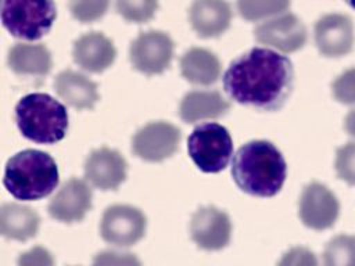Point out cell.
<instances>
[{
	"label": "cell",
	"instance_id": "obj_26",
	"mask_svg": "<svg viewBox=\"0 0 355 266\" xmlns=\"http://www.w3.org/2000/svg\"><path fill=\"white\" fill-rule=\"evenodd\" d=\"M68 6L75 19L90 24L105 15L110 0H69Z\"/></svg>",
	"mask_w": 355,
	"mask_h": 266
},
{
	"label": "cell",
	"instance_id": "obj_7",
	"mask_svg": "<svg viewBox=\"0 0 355 266\" xmlns=\"http://www.w3.org/2000/svg\"><path fill=\"white\" fill-rule=\"evenodd\" d=\"M144 213L132 205L115 204L108 206L100 222L101 238L115 247H130L146 234Z\"/></svg>",
	"mask_w": 355,
	"mask_h": 266
},
{
	"label": "cell",
	"instance_id": "obj_17",
	"mask_svg": "<svg viewBox=\"0 0 355 266\" xmlns=\"http://www.w3.org/2000/svg\"><path fill=\"white\" fill-rule=\"evenodd\" d=\"M232 15L226 0H193L189 10L191 28L204 39L223 35L230 26Z\"/></svg>",
	"mask_w": 355,
	"mask_h": 266
},
{
	"label": "cell",
	"instance_id": "obj_15",
	"mask_svg": "<svg viewBox=\"0 0 355 266\" xmlns=\"http://www.w3.org/2000/svg\"><path fill=\"white\" fill-rule=\"evenodd\" d=\"M315 43L326 57H341L354 44L352 21L343 14L323 15L315 25Z\"/></svg>",
	"mask_w": 355,
	"mask_h": 266
},
{
	"label": "cell",
	"instance_id": "obj_22",
	"mask_svg": "<svg viewBox=\"0 0 355 266\" xmlns=\"http://www.w3.org/2000/svg\"><path fill=\"white\" fill-rule=\"evenodd\" d=\"M40 218L36 211L21 204H4L0 209V233L10 240L26 241L37 234Z\"/></svg>",
	"mask_w": 355,
	"mask_h": 266
},
{
	"label": "cell",
	"instance_id": "obj_4",
	"mask_svg": "<svg viewBox=\"0 0 355 266\" xmlns=\"http://www.w3.org/2000/svg\"><path fill=\"white\" fill-rule=\"evenodd\" d=\"M15 122L28 140L53 144L62 140L68 130L67 108L44 93L22 97L15 107Z\"/></svg>",
	"mask_w": 355,
	"mask_h": 266
},
{
	"label": "cell",
	"instance_id": "obj_11",
	"mask_svg": "<svg viewBox=\"0 0 355 266\" xmlns=\"http://www.w3.org/2000/svg\"><path fill=\"white\" fill-rule=\"evenodd\" d=\"M254 36L261 44L282 53H293L304 47L306 29L298 17L287 12L259 24L254 30Z\"/></svg>",
	"mask_w": 355,
	"mask_h": 266
},
{
	"label": "cell",
	"instance_id": "obj_13",
	"mask_svg": "<svg viewBox=\"0 0 355 266\" xmlns=\"http://www.w3.org/2000/svg\"><path fill=\"white\" fill-rule=\"evenodd\" d=\"M128 163L116 150L97 148L85 161L86 180L103 191L116 190L125 181Z\"/></svg>",
	"mask_w": 355,
	"mask_h": 266
},
{
	"label": "cell",
	"instance_id": "obj_32",
	"mask_svg": "<svg viewBox=\"0 0 355 266\" xmlns=\"http://www.w3.org/2000/svg\"><path fill=\"white\" fill-rule=\"evenodd\" d=\"M344 125H345V130H347L351 136L355 137V109H352V111L347 115Z\"/></svg>",
	"mask_w": 355,
	"mask_h": 266
},
{
	"label": "cell",
	"instance_id": "obj_23",
	"mask_svg": "<svg viewBox=\"0 0 355 266\" xmlns=\"http://www.w3.org/2000/svg\"><path fill=\"white\" fill-rule=\"evenodd\" d=\"M323 266H355V237L340 234L323 251Z\"/></svg>",
	"mask_w": 355,
	"mask_h": 266
},
{
	"label": "cell",
	"instance_id": "obj_10",
	"mask_svg": "<svg viewBox=\"0 0 355 266\" xmlns=\"http://www.w3.org/2000/svg\"><path fill=\"white\" fill-rule=\"evenodd\" d=\"M190 236L197 247L207 251L225 248L232 236L229 215L212 205L198 208L190 222Z\"/></svg>",
	"mask_w": 355,
	"mask_h": 266
},
{
	"label": "cell",
	"instance_id": "obj_27",
	"mask_svg": "<svg viewBox=\"0 0 355 266\" xmlns=\"http://www.w3.org/2000/svg\"><path fill=\"white\" fill-rule=\"evenodd\" d=\"M336 172L341 180L355 186V143L345 144L337 151Z\"/></svg>",
	"mask_w": 355,
	"mask_h": 266
},
{
	"label": "cell",
	"instance_id": "obj_16",
	"mask_svg": "<svg viewBox=\"0 0 355 266\" xmlns=\"http://www.w3.org/2000/svg\"><path fill=\"white\" fill-rule=\"evenodd\" d=\"M72 57L83 71L100 73L112 65L116 57V48L105 35L89 32L75 40Z\"/></svg>",
	"mask_w": 355,
	"mask_h": 266
},
{
	"label": "cell",
	"instance_id": "obj_30",
	"mask_svg": "<svg viewBox=\"0 0 355 266\" xmlns=\"http://www.w3.org/2000/svg\"><path fill=\"white\" fill-rule=\"evenodd\" d=\"M277 266H318V259L311 249L293 247L283 254Z\"/></svg>",
	"mask_w": 355,
	"mask_h": 266
},
{
	"label": "cell",
	"instance_id": "obj_6",
	"mask_svg": "<svg viewBox=\"0 0 355 266\" xmlns=\"http://www.w3.org/2000/svg\"><path fill=\"white\" fill-rule=\"evenodd\" d=\"M187 151L200 170L218 173L227 166L233 155V141L225 126L214 122L202 123L189 136Z\"/></svg>",
	"mask_w": 355,
	"mask_h": 266
},
{
	"label": "cell",
	"instance_id": "obj_21",
	"mask_svg": "<svg viewBox=\"0 0 355 266\" xmlns=\"http://www.w3.org/2000/svg\"><path fill=\"white\" fill-rule=\"evenodd\" d=\"M180 72L193 85L209 86L220 76V61L207 48L191 47L180 58Z\"/></svg>",
	"mask_w": 355,
	"mask_h": 266
},
{
	"label": "cell",
	"instance_id": "obj_20",
	"mask_svg": "<svg viewBox=\"0 0 355 266\" xmlns=\"http://www.w3.org/2000/svg\"><path fill=\"white\" fill-rule=\"evenodd\" d=\"M7 62L12 72L22 76H46L53 66L51 53L40 43L14 44L8 51Z\"/></svg>",
	"mask_w": 355,
	"mask_h": 266
},
{
	"label": "cell",
	"instance_id": "obj_5",
	"mask_svg": "<svg viewBox=\"0 0 355 266\" xmlns=\"http://www.w3.org/2000/svg\"><path fill=\"white\" fill-rule=\"evenodd\" d=\"M55 15L54 0H1L4 28L22 40H37L47 35Z\"/></svg>",
	"mask_w": 355,
	"mask_h": 266
},
{
	"label": "cell",
	"instance_id": "obj_12",
	"mask_svg": "<svg viewBox=\"0 0 355 266\" xmlns=\"http://www.w3.org/2000/svg\"><path fill=\"white\" fill-rule=\"evenodd\" d=\"M300 218L313 230H324L334 224L338 218L340 204L336 195L322 183H309L300 198Z\"/></svg>",
	"mask_w": 355,
	"mask_h": 266
},
{
	"label": "cell",
	"instance_id": "obj_31",
	"mask_svg": "<svg viewBox=\"0 0 355 266\" xmlns=\"http://www.w3.org/2000/svg\"><path fill=\"white\" fill-rule=\"evenodd\" d=\"M17 266H54V259L44 247H33L18 256Z\"/></svg>",
	"mask_w": 355,
	"mask_h": 266
},
{
	"label": "cell",
	"instance_id": "obj_33",
	"mask_svg": "<svg viewBox=\"0 0 355 266\" xmlns=\"http://www.w3.org/2000/svg\"><path fill=\"white\" fill-rule=\"evenodd\" d=\"M345 1H347L352 8H355V0H345Z\"/></svg>",
	"mask_w": 355,
	"mask_h": 266
},
{
	"label": "cell",
	"instance_id": "obj_25",
	"mask_svg": "<svg viewBox=\"0 0 355 266\" xmlns=\"http://www.w3.org/2000/svg\"><path fill=\"white\" fill-rule=\"evenodd\" d=\"M115 7L125 21L144 24L155 15L158 0H115Z\"/></svg>",
	"mask_w": 355,
	"mask_h": 266
},
{
	"label": "cell",
	"instance_id": "obj_2",
	"mask_svg": "<svg viewBox=\"0 0 355 266\" xmlns=\"http://www.w3.org/2000/svg\"><path fill=\"white\" fill-rule=\"evenodd\" d=\"M287 165L275 144L254 140L241 145L232 161V176L237 187L254 197L276 195L286 180Z\"/></svg>",
	"mask_w": 355,
	"mask_h": 266
},
{
	"label": "cell",
	"instance_id": "obj_28",
	"mask_svg": "<svg viewBox=\"0 0 355 266\" xmlns=\"http://www.w3.org/2000/svg\"><path fill=\"white\" fill-rule=\"evenodd\" d=\"M333 96L343 104H355V68L343 72L331 86Z\"/></svg>",
	"mask_w": 355,
	"mask_h": 266
},
{
	"label": "cell",
	"instance_id": "obj_18",
	"mask_svg": "<svg viewBox=\"0 0 355 266\" xmlns=\"http://www.w3.org/2000/svg\"><path fill=\"white\" fill-rule=\"evenodd\" d=\"M230 103L215 90H193L180 101L179 115L186 123L216 119L227 114Z\"/></svg>",
	"mask_w": 355,
	"mask_h": 266
},
{
	"label": "cell",
	"instance_id": "obj_19",
	"mask_svg": "<svg viewBox=\"0 0 355 266\" xmlns=\"http://www.w3.org/2000/svg\"><path fill=\"white\" fill-rule=\"evenodd\" d=\"M54 89L64 103L76 109H90L98 101L97 85L72 69H65L55 76Z\"/></svg>",
	"mask_w": 355,
	"mask_h": 266
},
{
	"label": "cell",
	"instance_id": "obj_8",
	"mask_svg": "<svg viewBox=\"0 0 355 266\" xmlns=\"http://www.w3.org/2000/svg\"><path fill=\"white\" fill-rule=\"evenodd\" d=\"M175 44L162 30L141 32L130 44L129 58L135 69L146 75L162 73L172 62Z\"/></svg>",
	"mask_w": 355,
	"mask_h": 266
},
{
	"label": "cell",
	"instance_id": "obj_29",
	"mask_svg": "<svg viewBox=\"0 0 355 266\" xmlns=\"http://www.w3.org/2000/svg\"><path fill=\"white\" fill-rule=\"evenodd\" d=\"M92 266H141V262L130 252L105 249L94 255Z\"/></svg>",
	"mask_w": 355,
	"mask_h": 266
},
{
	"label": "cell",
	"instance_id": "obj_3",
	"mask_svg": "<svg viewBox=\"0 0 355 266\" xmlns=\"http://www.w3.org/2000/svg\"><path fill=\"white\" fill-rule=\"evenodd\" d=\"M58 180V168L51 155L39 150H24L8 159L3 181L17 200L36 201L53 193Z\"/></svg>",
	"mask_w": 355,
	"mask_h": 266
},
{
	"label": "cell",
	"instance_id": "obj_14",
	"mask_svg": "<svg viewBox=\"0 0 355 266\" xmlns=\"http://www.w3.org/2000/svg\"><path fill=\"white\" fill-rule=\"evenodd\" d=\"M92 208V188L86 181L72 177L49 202V213L62 223L80 222Z\"/></svg>",
	"mask_w": 355,
	"mask_h": 266
},
{
	"label": "cell",
	"instance_id": "obj_24",
	"mask_svg": "<svg viewBox=\"0 0 355 266\" xmlns=\"http://www.w3.org/2000/svg\"><path fill=\"white\" fill-rule=\"evenodd\" d=\"M291 0H237V11L247 21H259L284 12Z\"/></svg>",
	"mask_w": 355,
	"mask_h": 266
},
{
	"label": "cell",
	"instance_id": "obj_9",
	"mask_svg": "<svg viewBox=\"0 0 355 266\" xmlns=\"http://www.w3.org/2000/svg\"><path fill=\"white\" fill-rule=\"evenodd\" d=\"M180 137L175 125L165 121L150 122L135 133L132 151L147 162H161L178 151Z\"/></svg>",
	"mask_w": 355,
	"mask_h": 266
},
{
	"label": "cell",
	"instance_id": "obj_1",
	"mask_svg": "<svg viewBox=\"0 0 355 266\" xmlns=\"http://www.w3.org/2000/svg\"><path fill=\"white\" fill-rule=\"evenodd\" d=\"M294 85L291 61L273 50L254 47L230 62L223 73L227 96L259 111L283 107Z\"/></svg>",
	"mask_w": 355,
	"mask_h": 266
}]
</instances>
